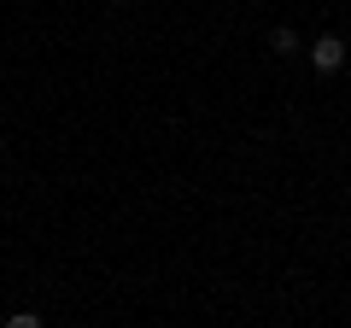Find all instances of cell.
Returning a JSON list of instances; mask_svg holds the SVG:
<instances>
[{
	"mask_svg": "<svg viewBox=\"0 0 351 328\" xmlns=\"http://www.w3.org/2000/svg\"><path fill=\"white\" fill-rule=\"evenodd\" d=\"M269 53H276V59H293V53H304L299 30H293V24H276V30H269Z\"/></svg>",
	"mask_w": 351,
	"mask_h": 328,
	"instance_id": "2",
	"label": "cell"
},
{
	"mask_svg": "<svg viewBox=\"0 0 351 328\" xmlns=\"http://www.w3.org/2000/svg\"><path fill=\"white\" fill-rule=\"evenodd\" d=\"M112 6H129V0H112Z\"/></svg>",
	"mask_w": 351,
	"mask_h": 328,
	"instance_id": "3",
	"label": "cell"
},
{
	"mask_svg": "<svg viewBox=\"0 0 351 328\" xmlns=\"http://www.w3.org/2000/svg\"><path fill=\"white\" fill-rule=\"evenodd\" d=\"M304 59H311V65H316L322 76H334V71H346L351 47H346V36H316L311 47H304Z\"/></svg>",
	"mask_w": 351,
	"mask_h": 328,
	"instance_id": "1",
	"label": "cell"
}]
</instances>
